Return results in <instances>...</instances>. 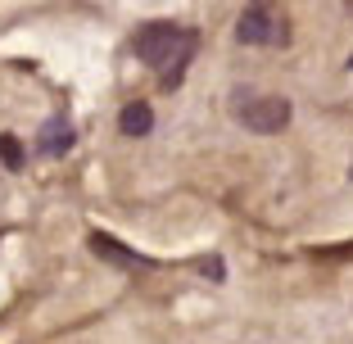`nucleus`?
Listing matches in <instances>:
<instances>
[{
    "mask_svg": "<svg viewBox=\"0 0 353 344\" xmlns=\"http://www.w3.org/2000/svg\"><path fill=\"white\" fill-rule=\"evenodd\" d=\"M349 177H353V168H349Z\"/></svg>",
    "mask_w": 353,
    "mask_h": 344,
    "instance_id": "nucleus-11",
    "label": "nucleus"
},
{
    "mask_svg": "<svg viewBox=\"0 0 353 344\" xmlns=\"http://www.w3.org/2000/svg\"><path fill=\"white\" fill-rule=\"evenodd\" d=\"M349 68H353V54H349Z\"/></svg>",
    "mask_w": 353,
    "mask_h": 344,
    "instance_id": "nucleus-10",
    "label": "nucleus"
},
{
    "mask_svg": "<svg viewBox=\"0 0 353 344\" xmlns=\"http://www.w3.org/2000/svg\"><path fill=\"white\" fill-rule=\"evenodd\" d=\"M0 163L10 168V172H19V168H23V145L14 141V136H0Z\"/></svg>",
    "mask_w": 353,
    "mask_h": 344,
    "instance_id": "nucleus-7",
    "label": "nucleus"
},
{
    "mask_svg": "<svg viewBox=\"0 0 353 344\" xmlns=\"http://www.w3.org/2000/svg\"><path fill=\"white\" fill-rule=\"evenodd\" d=\"M91 250L100 254V259H114L118 267H145V259L136 250H127V245H118L114 236H91Z\"/></svg>",
    "mask_w": 353,
    "mask_h": 344,
    "instance_id": "nucleus-5",
    "label": "nucleus"
},
{
    "mask_svg": "<svg viewBox=\"0 0 353 344\" xmlns=\"http://www.w3.org/2000/svg\"><path fill=\"white\" fill-rule=\"evenodd\" d=\"M118 127H123V136H150V132H154V109H150L145 100H136V105L123 109Z\"/></svg>",
    "mask_w": 353,
    "mask_h": 344,
    "instance_id": "nucleus-6",
    "label": "nucleus"
},
{
    "mask_svg": "<svg viewBox=\"0 0 353 344\" xmlns=\"http://www.w3.org/2000/svg\"><path fill=\"white\" fill-rule=\"evenodd\" d=\"M344 5H349V10H353V0H344Z\"/></svg>",
    "mask_w": 353,
    "mask_h": 344,
    "instance_id": "nucleus-9",
    "label": "nucleus"
},
{
    "mask_svg": "<svg viewBox=\"0 0 353 344\" xmlns=\"http://www.w3.org/2000/svg\"><path fill=\"white\" fill-rule=\"evenodd\" d=\"M236 114H240V123L250 127V132H259V136H276V132H285L290 127V100L285 95H250V100H240L236 105Z\"/></svg>",
    "mask_w": 353,
    "mask_h": 344,
    "instance_id": "nucleus-3",
    "label": "nucleus"
},
{
    "mask_svg": "<svg viewBox=\"0 0 353 344\" xmlns=\"http://www.w3.org/2000/svg\"><path fill=\"white\" fill-rule=\"evenodd\" d=\"M37 150L50 154V159L68 154V150H73V123H68V118H46L41 132H37Z\"/></svg>",
    "mask_w": 353,
    "mask_h": 344,
    "instance_id": "nucleus-4",
    "label": "nucleus"
},
{
    "mask_svg": "<svg viewBox=\"0 0 353 344\" xmlns=\"http://www.w3.org/2000/svg\"><path fill=\"white\" fill-rule=\"evenodd\" d=\"M195 32L190 28H176V23H145V28L136 32V54H141V63H150L159 77H163V86L172 91L176 82H181V73H186L190 54H195Z\"/></svg>",
    "mask_w": 353,
    "mask_h": 344,
    "instance_id": "nucleus-1",
    "label": "nucleus"
},
{
    "mask_svg": "<svg viewBox=\"0 0 353 344\" xmlns=\"http://www.w3.org/2000/svg\"><path fill=\"white\" fill-rule=\"evenodd\" d=\"M285 37H290V28L281 19L276 0H250V5H245V14H240V23H236L240 45H281Z\"/></svg>",
    "mask_w": 353,
    "mask_h": 344,
    "instance_id": "nucleus-2",
    "label": "nucleus"
},
{
    "mask_svg": "<svg viewBox=\"0 0 353 344\" xmlns=\"http://www.w3.org/2000/svg\"><path fill=\"white\" fill-rule=\"evenodd\" d=\"M204 276H213V281H222V259H204Z\"/></svg>",
    "mask_w": 353,
    "mask_h": 344,
    "instance_id": "nucleus-8",
    "label": "nucleus"
}]
</instances>
